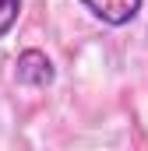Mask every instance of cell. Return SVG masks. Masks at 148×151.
Here are the masks:
<instances>
[{
    "label": "cell",
    "mask_w": 148,
    "mask_h": 151,
    "mask_svg": "<svg viewBox=\"0 0 148 151\" xmlns=\"http://www.w3.org/2000/svg\"><path fill=\"white\" fill-rule=\"evenodd\" d=\"M14 77L25 88H49L57 81V70H53V60L42 49H25L14 63Z\"/></svg>",
    "instance_id": "cell-1"
},
{
    "label": "cell",
    "mask_w": 148,
    "mask_h": 151,
    "mask_svg": "<svg viewBox=\"0 0 148 151\" xmlns=\"http://www.w3.org/2000/svg\"><path fill=\"white\" fill-rule=\"evenodd\" d=\"M81 4H85V11H88L92 18H99L102 25L120 28V25H131V21L138 18V11H141L145 0H81Z\"/></svg>",
    "instance_id": "cell-2"
},
{
    "label": "cell",
    "mask_w": 148,
    "mask_h": 151,
    "mask_svg": "<svg viewBox=\"0 0 148 151\" xmlns=\"http://www.w3.org/2000/svg\"><path fill=\"white\" fill-rule=\"evenodd\" d=\"M18 14H21V0H0V39L14 28Z\"/></svg>",
    "instance_id": "cell-3"
}]
</instances>
